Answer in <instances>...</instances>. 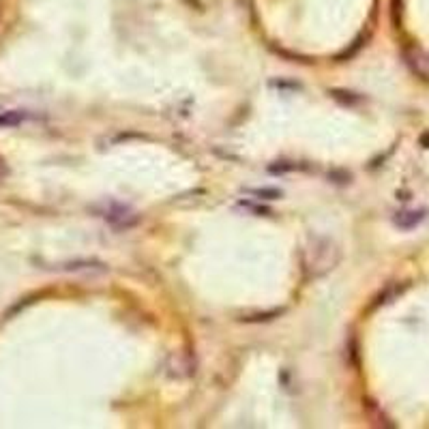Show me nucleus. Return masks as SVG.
<instances>
[{
	"label": "nucleus",
	"mask_w": 429,
	"mask_h": 429,
	"mask_svg": "<svg viewBox=\"0 0 429 429\" xmlns=\"http://www.w3.org/2000/svg\"><path fill=\"white\" fill-rule=\"evenodd\" d=\"M406 65L410 67V71L419 76L421 80L429 82V54L421 49H408L406 51Z\"/></svg>",
	"instance_id": "nucleus-3"
},
{
	"label": "nucleus",
	"mask_w": 429,
	"mask_h": 429,
	"mask_svg": "<svg viewBox=\"0 0 429 429\" xmlns=\"http://www.w3.org/2000/svg\"><path fill=\"white\" fill-rule=\"evenodd\" d=\"M9 174H11L9 163L5 161V157H3V154H0V183H3V181H7V178H9Z\"/></svg>",
	"instance_id": "nucleus-8"
},
{
	"label": "nucleus",
	"mask_w": 429,
	"mask_h": 429,
	"mask_svg": "<svg viewBox=\"0 0 429 429\" xmlns=\"http://www.w3.org/2000/svg\"><path fill=\"white\" fill-rule=\"evenodd\" d=\"M423 219H425L423 209H419V211H399L397 215L393 217V223L402 230H412V228H417Z\"/></svg>",
	"instance_id": "nucleus-4"
},
{
	"label": "nucleus",
	"mask_w": 429,
	"mask_h": 429,
	"mask_svg": "<svg viewBox=\"0 0 429 429\" xmlns=\"http://www.w3.org/2000/svg\"><path fill=\"white\" fill-rule=\"evenodd\" d=\"M247 194L260 198V200H279L281 198L279 189H247Z\"/></svg>",
	"instance_id": "nucleus-7"
},
{
	"label": "nucleus",
	"mask_w": 429,
	"mask_h": 429,
	"mask_svg": "<svg viewBox=\"0 0 429 429\" xmlns=\"http://www.w3.org/2000/svg\"><path fill=\"white\" fill-rule=\"evenodd\" d=\"M30 118L28 112H22V110H11V112H5L3 116H0V127H17L26 123V120Z\"/></svg>",
	"instance_id": "nucleus-6"
},
{
	"label": "nucleus",
	"mask_w": 429,
	"mask_h": 429,
	"mask_svg": "<svg viewBox=\"0 0 429 429\" xmlns=\"http://www.w3.org/2000/svg\"><path fill=\"white\" fill-rule=\"evenodd\" d=\"M170 363H172V365H167L170 375H174V378H187V375H192V373H194L192 360L185 358L183 354H172V356H170Z\"/></svg>",
	"instance_id": "nucleus-5"
},
{
	"label": "nucleus",
	"mask_w": 429,
	"mask_h": 429,
	"mask_svg": "<svg viewBox=\"0 0 429 429\" xmlns=\"http://www.w3.org/2000/svg\"><path fill=\"white\" fill-rule=\"evenodd\" d=\"M341 260V251L326 236H316L309 240L307 249L303 251V266L309 277H322V275L331 273Z\"/></svg>",
	"instance_id": "nucleus-1"
},
{
	"label": "nucleus",
	"mask_w": 429,
	"mask_h": 429,
	"mask_svg": "<svg viewBox=\"0 0 429 429\" xmlns=\"http://www.w3.org/2000/svg\"><path fill=\"white\" fill-rule=\"evenodd\" d=\"M101 217L106 219L110 226H114L118 230H123V228L127 230V228H131L137 223V215L131 213L129 209H125V206H120V204H110L108 209L103 211Z\"/></svg>",
	"instance_id": "nucleus-2"
}]
</instances>
